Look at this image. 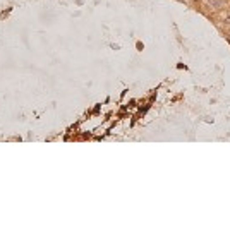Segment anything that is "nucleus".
I'll list each match as a JSON object with an SVG mask.
<instances>
[{
	"label": "nucleus",
	"mask_w": 230,
	"mask_h": 228,
	"mask_svg": "<svg viewBox=\"0 0 230 228\" xmlns=\"http://www.w3.org/2000/svg\"><path fill=\"white\" fill-rule=\"evenodd\" d=\"M206 2H208L211 7H218L220 4H222V0H206Z\"/></svg>",
	"instance_id": "f257e3e1"
},
{
	"label": "nucleus",
	"mask_w": 230,
	"mask_h": 228,
	"mask_svg": "<svg viewBox=\"0 0 230 228\" xmlns=\"http://www.w3.org/2000/svg\"><path fill=\"white\" fill-rule=\"evenodd\" d=\"M228 21H230V17H228Z\"/></svg>",
	"instance_id": "f03ea898"
}]
</instances>
